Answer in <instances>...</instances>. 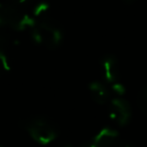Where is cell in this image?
<instances>
[{"label":"cell","instance_id":"6da1fadb","mask_svg":"<svg viewBox=\"0 0 147 147\" xmlns=\"http://www.w3.org/2000/svg\"><path fill=\"white\" fill-rule=\"evenodd\" d=\"M32 37L35 42L43 44L46 48L53 50L61 44L62 31L52 19L43 17L32 28Z\"/></svg>","mask_w":147,"mask_h":147},{"label":"cell","instance_id":"7a4b0ae2","mask_svg":"<svg viewBox=\"0 0 147 147\" xmlns=\"http://www.w3.org/2000/svg\"><path fill=\"white\" fill-rule=\"evenodd\" d=\"M26 131L36 143L48 145L57 137L55 127L44 118H33L26 123Z\"/></svg>","mask_w":147,"mask_h":147},{"label":"cell","instance_id":"3957f363","mask_svg":"<svg viewBox=\"0 0 147 147\" xmlns=\"http://www.w3.org/2000/svg\"><path fill=\"white\" fill-rule=\"evenodd\" d=\"M9 7V16H8V25L14 30L22 31L26 30L28 28L32 29L35 26V21L32 17H30L28 14L22 12L19 8L16 6V4L8 3Z\"/></svg>","mask_w":147,"mask_h":147},{"label":"cell","instance_id":"277c9868","mask_svg":"<svg viewBox=\"0 0 147 147\" xmlns=\"http://www.w3.org/2000/svg\"><path fill=\"white\" fill-rule=\"evenodd\" d=\"M109 116L118 125H126L131 118L130 105L123 98H114L111 100L109 107Z\"/></svg>","mask_w":147,"mask_h":147},{"label":"cell","instance_id":"5b68a950","mask_svg":"<svg viewBox=\"0 0 147 147\" xmlns=\"http://www.w3.org/2000/svg\"><path fill=\"white\" fill-rule=\"evenodd\" d=\"M118 138V133L111 128H103L91 141L96 147H115Z\"/></svg>","mask_w":147,"mask_h":147},{"label":"cell","instance_id":"8992f818","mask_svg":"<svg viewBox=\"0 0 147 147\" xmlns=\"http://www.w3.org/2000/svg\"><path fill=\"white\" fill-rule=\"evenodd\" d=\"M102 72L107 82L111 84L118 82L117 80L119 77V68H118V63L115 57H113L112 55H107L103 58Z\"/></svg>","mask_w":147,"mask_h":147},{"label":"cell","instance_id":"52a82bcc","mask_svg":"<svg viewBox=\"0 0 147 147\" xmlns=\"http://www.w3.org/2000/svg\"><path fill=\"white\" fill-rule=\"evenodd\" d=\"M89 91L93 100L98 104H105L109 99V91L103 83L93 81L89 84Z\"/></svg>","mask_w":147,"mask_h":147},{"label":"cell","instance_id":"ba28073f","mask_svg":"<svg viewBox=\"0 0 147 147\" xmlns=\"http://www.w3.org/2000/svg\"><path fill=\"white\" fill-rule=\"evenodd\" d=\"M10 70V64L4 51L0 50V76L8 73Z\"/></svg>","mask_w":147,"mask_h":147},{"label":"cell","instance_id":"9c48e42d","mask_svg":"<svg viewBox=\"0 0 147 147\" xmlns=\"http://www.w3.org/2000/svg\"><path fill=\"white\" fill-rule=\"evenodd\" d=\"M8 16H9L8 3H0V26L8 25Z\"/></svg>","mask_w":147,"mask_h":147},{"label":"cell","instance_id":"30bf717a","mask_svg":"<svg viewBox=\"0 0 147 147\" xmlns=\"http://www.w3.org/2000/svg\"><path fill=\"white\" fill-rule=\"evenodd\" d=\"M138 103H139L141 110L147 114V86H145L140 92L139 97H138Z\"/></svg>","mask_w":147,"mask_h":147},{"label":"cell","instance_id":"8fae6325","mask_svg":"<svg viewBox=\"0 0 147 147\" xmlns=\"http://www.w3.org/2000/svg\"><path fill=\"white\" fill-rule=\"evenodd\" d=\"M47 9H48V5H47V3H45V2H41V3L37 4V5L35 6L34 10H33V13H34L35 16H41L42 14H44L45 12L47 11Z\"/></svg>","mask_w":147,"mask_h":147},{"label":"cell","instance_id":"7c38bea8","mask_svg":"<svg viewBox=\"0 0 147 147\" xmlns=\"http://www.w3.org/2000/svg\"><path fill=\"white\" fill-rule=\"evenodd\" d=\"M111 88H112V90L116 93L118 96H122V95L125 93V87H124L123 84H121L120 82H115V83H113Z\"/></svg>","mask_w":147,"mask_h":147},{"label":"cell","instance_id":"4fadbf2b","mask_svg":"<svg viewBox=\"0 0 147 147\" xmlns=\"http://www.w3.org/2000/svg\"><path fill=\"white\" fill-rule=\"evenodd\" d=\"M7 42H8V37L4 33L0 32V50L3 51V49L7 45Z\"/></svg>","mask_w":147,"mask_h":147},{"label":"cell","instance_id":"5bb4252c","mask_svg":"<svg viewBox=\"0 0 147 147\" xmlns=\"http://www.w3.org/2000/svg\"><path fill=\"white\" fill-rule=\"evenodd\" d=\"M26 1H27V0H13V3L17 5V4H23L24 2H26Z\"/></svg>","mask_w":147,"mask_h":147},{"label":"cell","instance_id":"9a60e30c","mask_svg":"<svg viewBox=\"0 0 147 147\" xmlns=\"http://www.w3.org/2000/svg\"><path fill=\"white\" fill-rule=\"evenodd\" d=\"M118 147H134V146H133V145H131V144L124 143V144H121V145H119Z\"/></svg>","mask_w":147,"mask_h":147},{"label":"cell","instance_id":"2e32d148","mask_svg":"<svg viewBox=\"0 0 147 147\" xmlns=\"http://www.w3.org/2000/svg\"><path fill=\"white\" fill-rule=\"evenodd\" d=\"M59 147H72V146H70V145H62V146H59Z\"/></svg>","mask_w":147,"mask_h":147},{"label":"cell","instance_id":"e0dca14e","mask_svg":"<svg viewBox=\"0 0 147 147\" xmlns=\"http://www.w3.org/2000/svg\"><path fill=\"white\" fill-rule=\"evenodd\" d=\"M126 1H131V0H126Z\"/></svg>","mask_w":147,"mask_h":147},{"label":"cell","instance_id":"ac0fdd59","mask_svg":"<svg viewBox=\"0 0 147 147\" xmlns=\"http://www.w3.org/2000/svg\"><path fill=\"white\" fill-rule=\"evenodd\" d=\"M0 147H2V146H0Z\"/></svg>","mask_w":147,"mask_h":147}]
</instances>
